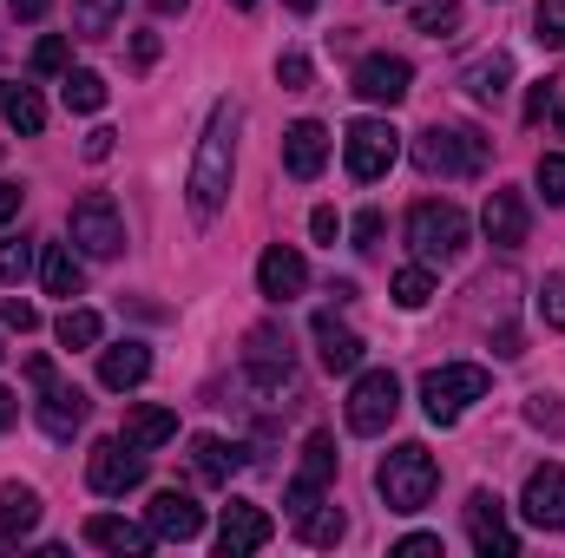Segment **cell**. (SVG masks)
<instances>
[{
	"mask_svg": "<svg viewBox=\"0 0 565 558\" xmlns=\"http://www.w3.org/2000/svg\"><path fill=\"white\" fill-rule=\"evenodd\" d=\"M237 132H244V106L237 99H217L204 132H198V151H191V178H184V204L198 224H211L224 204H231V184H237Z\"/></svg>",
	"mask_w": 565,
	"mask_h": 558,
	"instance_id": "cell-1",
	"label": "cell"
},
{
	"mask_svg": "<svg viewBox=\"0 0 565 558\" xmlns=\"http://www.w3.org/2000/svg\"><path fill=\"white\" fill-rule=\"evenodd\" d=\"M434 486H440V460L427 453L422 440H402L375 466V493L388 500V513H422L427 500H434Z\"/></svg>",
	"mask_w": 565,
	"mask_h": 558,
	"instance_id": "cell-2",
	"label": "cell"
},
{
	"mask_svg": "<svg viewBox=\"0 0 565 558\" xmlns=\"http://www.w3.org/2000/svg\"><path fill=\"white\" fill-rule=\"evenodd\" d=\"M487 158H493V139L473 132V126H440L434 119L422 139H415V164H422L427 178H480Z\"/></svg>",
	"mask_w": 565,
	"mask_h": 558,
	"instance_id": "cell-3",
	"label": "cell"
},
{
	"mask_svg": "<svg viewBox=\"0 0 565 558\" xmlns=\"http://www.w3.org/2000/svg\"><path fill=\"white\" fill-rule=\"evenodd\" d=\"M408 244H415V257H422V264H454V257H467L473 224H467V211H460V204L422 197V204L408 211Z\"/></svg>",
	"mask_w": 565,
	"mask_h": 558,
	"instance_id": "cell-4",
	"label": "cell"
},
{
	"mask_svg": "<svg viewBox=\"0 0 565 558\" xmlns=\"http://www.w3.org/2000/svg\"><path fill=\"white\" fill-rule=\"evenodd\" d=\"M487 388H493V375L480 362H447V368H427L422 375V408L434 427H454L473 401H487Z\"/></svg>",
	"mask_w": 565,
	"mask_h": 558,
	"instance_id": "cell-5",
	"label": "cell"
},
{
	"mask_svg": "<svg viewBox=\"0 0 565 558\" xmlns=\"http://www.w3.org/2000/svg\"><path fill=\"white\" fill-rule=\"evenodd\" d=\"M402 415V382H395V368H362L355 375V388H349V433H362V440H375V433H388Z\"/></svg>",
	"mask_w": 565,
	"mask_h": 558,
	"instance_id": "cell-6",
	"label": "cell"
},
{
	"mask_svg": "<svg viewBox=\"0 0 565 558\" xmlns=\"http://www.w3.org/2000/svg\"><path fill=\"white\" fill-rule=\"evenodd\" d=\"M402 158V132L388 126V119H355L349 132H342V164H349V178L355 184H375V178H388V164Z\"/></svg>",
	"mask_w": 565,
	"mask_h": 558,
	"instance_id": "cell-7",
	"label": "cell"
},
{
	"mask_svg": "<svg viewBox=\"0 0 565 558\" xmlns=\"http://www.w3.org/2000/svg\"><path fill=\"white\" fill-rule=\"evenodd\" d=\"M66 230H73V244H79L86 257H119V250H126V217H119V204H113L106 191H86V197L66 211Z\"/></svg>",
	"mask_w": 565,
	"mask_h": 558,
	"instance_id": "cell-8",
	"label": "cell"
},
{
	"mask_svg": "<svg viewBox=\"0 0 565 558\" xmlns=\"http://www.w3.org/2000/svg\"><path fill=\"white\" fill-rule=\"evenodd\" d=\"M86 486L106 493V500H126L132 486H145V447H132L126 433L119 440H99L86 453Z\"/></svg>",
	"mask_w": 565,
	"mask_h": 558,
	"instance_id": "cell-9",
	"label": "cell"
},
{
	"mask_svg": "<svg viewBox=\"0 0 565 558\" xmlns=\"http://www.w3.org/2000/svg\"><path fill=\"white\" fill-rule=\"evenodd\" d=\"M329 486H335V433H309L302 440V460H296V473L282 486V506L289 513H309Z\"/></svg>",
	"mask_w": 565,
	"mask_h": 558,
	"instance_id": "cell-10",
	"label": "cell"
},
{
	"mask_svg": "<svg viewBox=\"0 0 565 558\" xmlns=\"http://www.w3.org/2000/svg\"><path fill=\"white\" fill-rule=\"evenodd\" d=\"M349 86H355V99H369V106H402V99L415 93V66H408L402 53H362L355 73H349Z\"/></svg>",
	"mask_w": 565,
	"mask_h": 558,
	"instance_id": "cell-11",
	"label": "cell"
},
{
	"mask_svg": "<svg viewBox=\"0 0 565 558\" xmlns=\"http://www.w3.org/2000/svg\"><path fill=\"white\" fill-rule=\"evenodd\" d=\"M467 539H473V552L480 558H513L520 552V539H513V526H507V506H500V493H467Z\"/></svg>",
	"mask_w": 565,
	"mask_h": 558,
	"instance_id": "cell-12",
	"label": "cell"
},
{
	"mask_svg": "<svg viewBox=\"0 0 565 558\" xmlns=\"http://www.w3.org/2000/svg\"><path fill=\"white\" fill-rule=\"evenodd\" d=\"M520 513H526V526H540V533H565V460H546V466L526 473Z\"/></svg>",
	"mask_w": 565,
	"mask_h": 558,
	"instance_id": "cell-13",
	"label": "cell"
},
{
	"mask_svg": "<svg viewBox=\"0 0 565 558\" xmlns=\"http://www.w3.org/2000/svg\"><path fill=\"white\" fill-rule=\"evenodd\" d=\"M270 539H277V519H270L257 500H231V506H224V526H217V552L224 558L264 552Z\"/></svg>",
	"mask_w": 565,
	"mask_h": 558,
	"instance_id": "cell-14",
	"label": "cell"
},
{
	"mask_svg": "<svg viewBox=\"0 0 565 558\" xmlns=\"http://www.w3.org/2000/svg\"><path fill=\"white\" fill-rule=\"evenodd\" d=\"M145 526H151L158 539H171V546H191V539L204 533V506H198L191 493L164 486V493H151V506H145Z\"/></svg>",
	"mask_w": 565,
	"mask_h": 558,
	"instance_id": "cell-15",
	"label": "cell"
},
{
	"mask_svg": "<svg viewBox=\"0 0 565 558\" xmlns=\"http://www.w3.org/2000/svg\"><path fill=\"white\" fill-rule=\"evenodd\" d=\"M480 230H487V244H500V250H520L526 244V230H533V211H526V197L520 191H487V211H480Z\"/></svg>",
	"mask_w": 565,
	"mask_h": 558,
	"instance_id": "cell-16",
	"label": "cell"
},
{
	"mask_svg": "<svg viewBox=\"0 0 565 558\" xmlns=\"http://www.w3.org/2000/svg\"><path fill=\"white\" fill-rule=\"evenodd\" d=\"M33 415H40V427H46V440H73V433L86 427V395H79V388H66L60 375H46V382H40Z\"/></svg>",
	"mask_w": 565,
	"mask_h": 558,
	"instance_id": "cell-17",
	"label": "cell"
},
{
	"mask_svg": "<svg viewBox=\"0 0 565 558\" xmlns=\"http://www.w3.org/2000/svg\"><path fill=\"white\" fill-rule=\"evenodd\" d=\"M309 335H316V355H322L329 375H355V368H362V335H355L349 322H335V309H316Z\"/></svg>",
	"mask_w": 565,
	"mask_h": 558,
	"instance_id": "cell-18",
	"label": "cell"
},
{
	"mask_svg": "<svg viewBox=\"0 0 565 558\" xmlns=\"http://www.w3.org/2000/svg\"><path fill=\"white\" fill-rule=\"evenodd\" d=\"M322 164H329V126L296 119V126L282 132V171H289L296 184H309V178H322Z\"/></svg>",
	"mask_w": 565,
	"mask_h": 558,
	"instance_id": "cell-19",
	"label": "cell"
},
{
	"mask_svg": "<svg viewBox=\"0 0 565 558\" xmlns=\"http://www.w3.org/2000/svg\"><path fill=\"white\" fill-rule=\"evenodd\" d=\"M257 289H264L270 302H296V296L309 289V264H302V250L270 244V250L257 257Z\"/></svg>",
	"mask_w": 565,
	"mask_h": 558,
	"instance_id": "cell-20",
	"label": "cell"
},
{
	"mask_svg": "<svg viewBox=\"0 0 565 558\" xmlns=\"http://www.w3.org/2000/svg\"><path fill=\"white\" fill-rule=\"evenodd\" d=\"M507 86H513V53H480V60L460 73V93H467L473 106H500Z\"/></svg>",
	"mask_w": 565,
	"mask_h": 558,
	"instance_id": "cell-21",
	"label": "cell"
},
{
	"mask_svg": "<svg viewBox=\"0 0 565 558\" xmlns=\"http://www.w3.org/2000/svg\"><path fill=\"white\" fill-rule=\"evenodd\" d=\"M86 546H99V552H151L158 546V533L151 526H132V519H113V513H93L86 519Z\"/></svg>",
	"mask_w": 565,
	"mask_h": 558,
	"instance_id": "cell-22",
	"label": "cell"
},
{
	"mask_svg": "<svg viewBox=\"0 0 565 558\" xmlns=\"http://www.w3.org/2000/svg\"><path fill=\"white\" fill-rule=\"evenodd\" d=\"M145 375H151V348H145V342H113V348H99V382H106L113 395L139 388Z\"/></svg>",
	"mask_w": 565,
	"mask_h": 558,
	"instance_id": "cell-23",
	"label": "cell"
},
{
	"mask_svg": "<svg viewBox=\"0 0 565 558\" xmlns=\"http://www.w3.org/2000/svg\"><path fill=\"white\" fill-rule=\"evenodd\" d=\"M191 466H198L204 486H231V473L244 466V447H231V440H217V433H198V440H191Z\"/></svg>",
	"mask_w": 565,
	"mask_h": 558,
	"instance_id": "cell-24",
	"label": "cell"
},
{
	"mask_svg": "<svg viewBox=\"0 0 565 558\" xmlns=\"http://www.w3.org/2000/svg\"><path fill=\"white\" fill-rule=\"evenodd\" d=\"M0 119H7L20 139H40V132H46V106H40V93H33V86H20V79H13V86H0Z\"/></svg>",
	"mask_w": 565,
	"mask_h": 558,
	"instance_id": "cell-25",
	"label": "cell"
},
{
	"mask_svg": "<svg viewBox=\"0 0 565 558\" xmlns=\"http://www.w3.org/2000/svg\"><path fill=\"white\" fill-rule=\"evenodd\" d=\"M40 282H46V296H66V302L86 289V270H79L73 244H46V250H40Z\"/></svg>",
	"mask_w": 565,
	"mask_h": 558,
	"instance_id": "cell-26",
	"label": "cell"
},
{
	"mask_svg": "<svg viewBox=\"0 0 565 558\" xmlns=\"http://www.w3.org/2000/svg\"><path fill=\"white\" fill-rule=\"evenodd\" d=\"M40 526V493L33 486H0V539H26Z\"/></svg>",
	"mask_w": 565,
	"mask_h": 558,
	"instance_id": "cell-27",
	"label": "cell"
},
{
	"mask_svg": "<svg viewBox=\"0 0 565 558\" xmlns=\"http://www.w3.org/2000/svg\"><path fill=\"white\" fill-rule=\"evenodd\" d=\"M60 99H66V112H99L106 106V79L93 66H66L60 73Z\"/></svg>",
	"mask_w": 565,
	"mask_h": 558,
	"instance_id": "cell-28",
	"label": "cell"
},
{
	"mask_svg": "<svg viewBox=\"0 0 565 558\" xmlns=\"http://www.w3.org/2000/svg\"><path fill=\"white\" fill-rule=\"evenodd\" d=\"M126 440L151 453V447L178 440V415H171V408H132V415H126Z\"/></svg>",
	"mask_w": 565,
	"mask_h": 558,
	"instance_id": "cell-29",
	"label": "cell"
},
{
	"mask_svg": "<svg viewBox=\"0 0 565 558\" xmlns=\"http://www.w3.org/2000/svg\"><path fill=\"white\" fill-rule=\"evenodd\" d=\"M296 533H302V546H335L342 533H349V519H342V506H309V513H296Z\"/></svg>",
	"mask_w": 565,
	"mask_h": 558,
	"instance_id": "cell-30",
	"label": "cell"
},
{
	"mask_svg": "<svg viewBox=\"0 0 565 558\" xmlns=\"http://www.w3.org/2000/svg\"><path fill=\"white\" fill-rule=\"evenodd\" d=\"M119 13H126V0H73V33L79 40H106L119 26Z\"/></svg>",
	"mask_w": 565,
	"mask_h": 558,
	"instance_id": "cell-31",
	"label": "cell"
},
{
	"mask_svg": "<svg viewBox=\"0 0 565 558\" xmlns=\"http://www.w3.org/2000/svg\"><path fill=\"white\" fill-rule=\"evenodd\" d=\"M53 335H60L66 348H99V335H106V322H99L93 309H66V315L53 322Z\"/></svg>",
	"mask_w": 565,
	"mask_h": 558,
	"instance_id": "cell-32",
	"label": "cell"
},
{
	"mask_svg": "<svg viewBox=\"0 0 565 558\" xmlns=\"http://www.w3.org/2000/svg\"><path fill=\"white\" fill-rule=\"evenodd\" d=\"M388 289H395L402 309H427V302H434V270H427V264H408V270H395Z\"/></svg>",
	"mask_w": 565,
	"mask_h": 558,
	"instance_id": "cell-33",
	"label": "cell"
},
{
	"mask_svg": "<svg viewBox=\"0 0 565 558\" xmlns=\"http://www.w3.org/2000/svg\"><path fill=\"white\" fill-rule=\"evenodd\" d=\"M415 26H422V33H434V40L460 33V0H415Z\"/></svg>",
	"mask_w": 565,
	"mask_h": 558,
	"instance_id": "cell-34",
	"label": "cell"
},
{
	"mask_svg": "<svg viewBox=\"0 0 565 558\" xmlns=\"http://www.w3.org/2000/svg\"><path fill=\"white\" fill-rule=\"evenodd\" d=\"M26 270H33V237H7V244H0V282L20 289Z\"/></svg>",
	"mask_w": 565,
	"mask_h": 558,
	"instance_id": "cell-35",
	"label": "cell"
},
{
	"mask_svg": "<svg viewBox=\"0 0 565 558\" xmlns=\"http://www.w3.org/2000/svg\"><path fill=\"white\" fill-rule=\"evenodd\" d=\"M533 40L553 46V53L565 46V0H540V7H533Z\"/></svg>",
	"mask_w": 565,
	"mask_h": 558,
	"instance_id": "cell-36",
	"label": "cell"
},
{
	"mask_svg": "<svg viewBox=\"0 0 565 558\" xmlns=\"http://www.w3.org/2000/svg\"><path fill=\"white\" fill-rule=\"evenodd\" d=\"M66 60H73V46H66V33H46V40L33 46V73H40V79H53V73H66Z\"/></svg>",
	"mask_w": 565,
	"mask_h": 558,
	"instance_id": "cell-37",
	"label": "cell"
},
{
	"mask_svg": "<svg viewBox=\"0 0 565 558\" xmlns=\"http://www.w3.org/2000/svg\"><path fill=\"white\" fill-rule=\"evenodd\" d=\"M533 184L546 191V204H565V151H546V158L533 164Z\"/></svg>",
	"mask_w": 565,
	"mask_h": 558,
	"instance_id": "cell-38",
	"label": "cell"
},
{
	"mask_svg": "<svg viewBox=\"0 0 565 558\" xmlns=\"http://www.w3.org/2000/svg\"><path fill=\"white\" fill-rule=\"evenodd\" d=\"M277 86L282 93H309V53H296V46L282 53L277 60Z\"/></svg>",
	"mask_w": 565,
	"mask_h": 558,
	"instance_id": "cell-39",
	"label": "cell"
},
{
	"mask_svg": "<svg viewBox=\"0 0 565 558\" xmlns=\"http://www.w3.org/2000/svg\"><path fill=\"white\" fill-rule=\"evenodd\" d=\"M540 315H546V329H565V270L540 282Z\"/></svg>",
	"mask_w": 565,
	"mask_h": 558,
	"instance_id": "cell-40",
	"label": "cell"
},
{
	"mask_svg": "<svg viewBox=\"0 0 565 558\" xmlns=\"http://www.w3.org/2000/svg\"><path fill=\"white\" fill-rule=\"evenodd\" d=\"M33 322H40V309H33V302H20V296H0V329H20V335H26Z\"/></svg>",
	"mask_w": 565,
	"mask_h": 558,
	"instance_id": "cell-41",
	"label": "cell"
},
{
	"mask_svg": "<svg viewBox=\"0 0 565 558\" xmlns=\"http://www.w3.org/2000/svg\"><path fill=\"white\" fill-rule=\"evenodd\" d=\"M526 420H533V427H553V433H565V408L553 401V395H533V401H526Z\"/></svg>",
	"mask_w": 565,
	"mask_h": 558,
	"instance_id": "cell-42",
	"label": "cell"
},
{
	"mask_svg": "<svg viewBox=\"0 0 565 558\" xmlns=\"http://www.w3.org/2000/svg\"><path fill=\"white\" fill-rule=\"evenodd\" d=\"M349 237H355V250H375V244H382V211H362V217L349 224Z\"/></svg>",
	"mask_w": 565,
	"mask_h": 558,
	"instance_id": "cell-43",
	"label": "cell"
},
{
	"mask_svg": "<svg viewBox=\"0 0 565 558\" xmlns=\"http://www.w3.org/2000/svg\"><path fill=\"white\" fill-rule=\"evenodd\" d=\"M309 230H316V244H335V237H342V217H335L329 204H316V211H309Z\"/></svg>",
	"mask_w": 565,
	"mask_h": 558,
	"instance_id": "cell-44",
	"label": "cell"
},
{
	"mask_svg": "<svg viewBox=\"0 0 565 558\" xmlns=\"http://www.w3.org/2000/svg\"><path fill=\"white\" fill-rule=\"evenodd\" d=\"M395 558H440V539H434V533H408V539L395 546Z\"/></svg>",
	"mask_w": 565,
	"mask_h": 558,
	"instance_id": "cell-45",
	"label": "cell"
},
{
	"mask_svg": "<svg viewBox=\"0 0 565 558\" xmlns=\"http://www.w3.org/2000/svg\"><path fill=\"white\" fill-rule=\"evenodd\" d=\"M158 53H164V40H158V33H151V26H145V33H132V66H151V60H158Z\"/></svg>",
	"mask_w": 565,
	"mask_h": 558,
	"instance_id": "cell-46",
	"label": "cell"
},
{
	"mask_svg": "<svg viewBox=\"0 0 565 558\" xmlns=\"http://www.w3.org/2000/svg\"><path fill=\"white\" fill-rule=\"evenodd\" d=\"M546 106H553V79H540V86H533V99H526V126H540V119H546Z\"/></svg>",
	"mask_w": 565,
	"mask_h": 558,
	"instance_id": "cell-47",
	"label": "cell"
},
{
	"mask_svg": "<svg viewBox=\"0 0 565 558\" xmlns=\"http://www.w3.org/2000/svg\"><path fill=\"white\" fill-rule=\"evenodd\" d=\"M20 204H26V191L0 178V224H13V217H20Z\"/></svg>",
	"mask_w": 565,
	"mask_h": 558,
	"instance_id": "cell-48",
	"label": "cell"
},
{
	"mask_svg": "<svg viewBox=\"0 0 565 558\" xmlns=\"http://www.w3.org/2000/svg\"><path fill=\"white\" fill-rule=\"evenodd\" d=\"M113 139H119V132H106V126H99V132H86V158H93V164H106V158H113Z\"/></svg>",
	"mask_w": 565,
	"mask_h": 558,
	"instance_id": "cell-49",
	"label": "cell"
},
{
	"mask_svg": "<svg viewBox=\"0 0 565 558\" xmlns=\"http://www.w3.org/2000/svg\"><path fill=\"white\" fill-rule=\"evenodd\" d=\"M13 420H20V395H13V388H0V433H7Z\"/></svg>",
	"mask_w": 565,
	"mask_h": 558,
	"instance_id": "cell-50",
	"label": "cell"
},
{
	"mask_svg": "<svg viewBox=\"0 0 565 558\" xmlns=\"http://www.w3.org/2000/svg\"><path fill=\"white\" fill-rule=\"evenodd\" d=\"M53 0H13V20H46Z\"/></svg>",
	"mask_w": 565,
	"mask_h": 558,
	"instance_id": "cell-51",
	"label": "cell"
},
{
	"mask_svg": "<svg viewBox=\"0 0 565 558\" xmlns=\"http://www.w3.org/2000/svg\"><path fill=\"white\" fill-rule=\"evenodd\" d=\"M546 112H553V126H559V139H565V99H553Z\"/></svg>",
	"mask_w": 565,
	"mask_h": 558,
	"instance_id": "cell-52",
	"label": "cell"
},
{
	"mask_svg": "<svg viewBox=\"0 0 565 558\" xmlns=\"http://www.w3.org/2000/svg\"><path fill=\"white\" fill-rule=\"evenodd\" d=\"M151 7H158V13H184L191 0H151Z\"/></svg>",
	"mask_w": 565,
	"mask_h": 558,
	"instance_id": "cell-53",
	"label": "cell"
},
{
	"mask_svg": "<svg viewBox=\"0 0 565 558\" xmlns=\"http://www.w3.org/2000/svg\"><path fill=\"white\" fill-rule=\"evenodd\" d=\"M282 7H289V13H316V0H282Z\"/></svg>",
	"mask_w": 565,
	"mask_h": 558,
	"instance_id": "cell-54",
	"label": "cell"
},
{
	"mask_svg": "<svg viewBox=\"0 0 565 558\" xmlns=\"http://www.w3.org/2000/svg\"><path fill=\"white\" fill-rule=\"evenodd\" d=\"M231 7H257V0H231Z\"/></svg>",
	"mask_w": 565,
	"mask_h": 558,
	"instance_id": "cell-55",
	"label": "cell"
},
{
	"mask_svg": "<svg viewBox=\"0 0 565 558\" xmlns=\"http://www.w3.org/2000/svg\"><path fill=\"white\" fill-rule=\"evenodd\" d=\"M0 158H7V144H0Z\"/></svg>",
	"mask_w": 565,
	"mask_h": 558,
	"instance_id": "cell-56",
	"label": "cell"
},
{
	"mask_svg": "<svg viewBox=\"0 0 565 558\" xmlns=\"http://www.w3.org/2000/svg\"><path fill=\"white\" fill-rule=\"evenodd\" d=\"M0 355H7V348H0Z\"/></svg>",
	"mask_w": 565,
	"mask_h": 558,
	"instance_id": "cell-57",
	"label": "cell"
}]
</instances>
